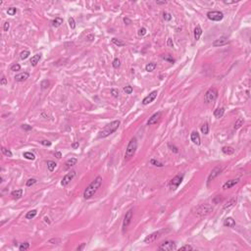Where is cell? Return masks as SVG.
<instances>
[{
	"mask_svg": "<svg viewBox=\"0 0 251 251\" xmlns=\"http://www.w3.org/2000/svg\"><path fill=\"white\" fill-rule=\"evenodd\" d=\"M48 243H51V244H59V243H61V239L58 238V237H54V238H51V239L48 240Z\"/></svg>",
	"mask_w": 251,
	"mask_h": 251,
	"instance_id": "obj_44",
	"label": "cell"
},
{
	"mask_svg": "<svg viewBox=\"0 0 251 251\" xmlns=\"http://www.w3.org/2000/svg\"><path fill=\"white\" fill-rule=\"evenodd\" d=\"M30 77V74L27 73V72H24V73H21V74H18L15 76V80L18 81V82H21V81H24V80H28Z\"/></svg>",
	"mask_w": 251,
	"mask_h": 251,
	"instance_id": "obj_17",
	"label": "cell"
},
{
	"mask_svg": "<svg viewBox=\"0 0 251 251\" xmlns=\"http://www.w3.org/2000/svg\"><path fill=\"white\" fill-rule=\"evenodd\" d=\"M120 66H121V61H120V59L119 58H115L114 61H113V67L115 69H118L120 68Z\"/></svg>",
	"mask_w": 251,
	"mask_h": 251,
	"instance_id": "obj_42",
	"label": "cell"
},
{
	"mask_svg": "<svg viewBox=\"0 0 251 251\" xmlns=\"http://www.w3.org/2000/svg\"><path fill=\"white\" fill-rule=\"evenodd\" d=\"M157 67V65H156V63H153V62H151V63H149L146 65V67H145V70L147 71V72H153L155 69Z\"/></svg>",
	"mask_w": 251,
	"mask_h": 251,
	"instance_id": "obj_30",
	"label": "cell"
},
{
	"mask_svg": "<svg viewBox=\"0 0 251 251\" xmlns=\"http://www.w3.org/2000/svg\"><path fill=\"white\" fill-rule=\"evenodd\" d=\"M243 123H244V120L243 119H237L236 121H235V123H234V126H233V129L234 130H238L241 126H243Z\"/></svg>",
	"mask_w": 251,
	"mask_h": 251,
	"instance_id": "obj_31",
	"label": "cell"
},
{
	"mask_svg": "<svg viewBox=\"0 0 251 251\" xmlns=\"http://www.w3.org/2000/svg\"><path fill=\"white\" fill-rule=\"evenodd\" d=\"M133 215H134V210L131 209L129 210L127 213H126V216L124 218V222H123V231H125L126 228L129 227V225L131 224L132 222V219H133Z\"/></svg>",
	"mask_w": 251,
	"mask_h": 251,
	"instance_id": "obj_9",
	"label": "cell"
},
{
	"mask_svg": "<svg viewBox=\"0 0 251 251\" xmlns=\"http://www.w3.org/2000/svg\"><path fill=\"white\" fill-rule=\"evenodd\" d=\"M163 18L165 21H170L172 19V15L170 13H167V12H164L163 13Z\"/></svg>",
	"mask_w": 251,
	"mask_h": 251,
	"instance_id": "obj_46",
	"label": "cell"
},
{
	"mask_svg": "<svg viewBox=\"0 0 251 251\" xmlns=\"http://www.w3.org/2000/svg\"><path fill=\"white\" fill-rule=\"evenodd\" d=\"M124 91L126 92V94H132L133 91H134V88H133V86L128 85V86L124 87Z\"/></svg>",
	"mask_w": 251,
	"mask_h": 251,
	"instance_id": "obj_45",
	"label": "cell"
},
{
	"mask_svg": "<svg viewBox=\"0 0 251 251\" xmlns=\"http://www.w3.org/2000/svg\"><path fill=\"white\" fill-rule=\"evenodd\" d=\"M190 139H191V141L193 142L194 144H196V145H199V144L201 143L200 136H199V134H198L197 132H192V133H191V135H190Z\"/></svg>",
	"mask_w": 251,
	"mask_h": 251,
	"instance_id": "obj_18",
	"label": "cell"
},
{
	"mask_svg": "<svg viewBox=\"0 0 251 251\" xmlns=\"http://www.w3.org/2000/svg\"><path fill=\"white\" fill-rule=\"evenodd\" d=\"M194 39L195 40H198L202 34V29L200 28V26H196L195 29H194Z\"/></svg>",
	"mask_w": 251,
	"mask_h": 251,
	"instance_id": "obj_23",
	"label": "cell"
},
{
	"mask_svg": "<svg viewBox=\"0 0 251 251\" xmlns=\"http://www.w3.org/2000/svg\"><path fill=\"white\" fill-rule=\"evenodd\" d=\"M55 155H56V157H57L58 159H60V158L62 157V154H61V152H59V151L55 152Z\"/></svg>",
	"mask_w": 251,
	"mask_h": 251,
	"instance_id": "obj_60",
	"label": "cell"
},
{
	"mask_svg": "<svg viewBox=\"0 0 251 251\" xmlns=\"http://www.w3.org/2000/svg\"><path fill=\"white\" fill-rule=\"evenodd\" d=\"M68 22H69V26H70V28H71L72 30L76 29V22H75L74 18L70 17V18H69V20H68Z\"/></svg>",
	"mask_w": 251,
	"mask_h": 251,
	"instance_id": "obj_38",
	"label": "cell"
},
{
	"mask_svg": "<svg viewBox=\"0 0 251 251\" xmlns=\"http://www.w3.org/2000/svg\"><path fill=\"white\" fill-rule=\"evenodd\" d=\"M224 113H225V109L224 108H218L214 111V116L216 118H222L224 116Z\"/></svg>",
	"mask_w": 251,
	"mask_h": 251,
	"instance_id": "obj_25",
	"label": "cell"
},
{
	"mask_svg": "<svg viewBox=\"0 0 251 251\" xmlns=\"http://www.w3.org/2000/svg\"><path fill=\"white\" fill-rule=\"evenodd\" d=\"M75 177H76V171L70 172V173H68L67 175L64 176V178H63V180H62V182H61V184H62L63 186H67L69 183L73 181V179H74Z\"/></svg>",
	"mask_w": 251,
	"mask_h": 251,
	"instance_id": "obj_11",
	"label": "cell"
},
{
	"mask_svg": "<svg viewBox=\"0 0 251 251\" xmlns=\"http://www.w3.org/2000/svg\"><path fill=\"white\" fill-rule=\"evenodd\" d=\"M36 182H37V181H36L35 179H30V180L27 182V186H32V185H34Z\"/></svg>",
	"mask_w": 251,
	"mask_h": 251,
	"instance_id": "obj_49",
	"label": "cell"
},
{
	"mask_svg": "<svg viewBox=\"0 0 251 251\" xmlns=\"http://www.w3.org/2000/svg\"><path fill=\"white\" fill-rule=\"evenodd\" d=\"M157 94H158L157 90H154V91L150 92L148 95H147L146 97H144V99L142 100V104H143V105H148L149 103L153 102V101L155 100V98L157 97Z\"/></svg>",
	"mask_w": 251,
	"mask_h": 251,
	"instance_id": "obj_13",
	"label": "cell"
},
{
	"mask_svg": "<svg viewBox=\"0 0 251 251\" xmlns=\"http://www.w3.org/2000/svg\"><path fill=\"white\" fill-rule=\"evenodd\" d=\"M159 250H164V251H173L177 249V245L175 241H171V240H167L164 241L158 246Z\"/></svg>",
	"mask_w": 251,
	"mask_h": 251,
	"instance_id": "obj_6",
	"label": "cell"
},
{
	"mask_svg": "<svg viewBox=\"0 0 251 251\" xmlns=\"http://www.w3.org/2000/svg\"><path fill=\"white\" fill-rule=\"evenodd\" d=\"M121 125V122L119 120H116V121H113L111 122L110 124L106 125L102 130L98 133V136H97V138H105V137H109L110 135L114 134L115 132L119 129V127Z\"/></svg>",
	"mask_w": 251,
	"mask_h": 251,
	"instance_id": "obj_2",
	"label": "cell"
},
{
	"mask_svg": "<svg viewBox=\"0 0 251 251\" xmlns=\"http://www.w3.org/2000/svg\"><path fill=\"white\" fill-rule=\"evenodd\" d=\"M79 146H80V143H79V141H75V142H73V143H72V148H73V149L79 148Z\"/></svg>",
	"mask_w": 251,
	"mask_h": 251,
	"instance_id": "obj_56",
	"label": "cell"
},
{
	"mask_svg": "<svg viewBox=\"0 0 251 251\" xmlns=\"http://www.w3.org/2000/svg\"><path fill=\"white\" fill-rule=\"evenodd\" d=\"M166 3H167L166 1H157V2H156L157 5H163V4H166Z\"/></svg>",
	"mask_w": 251,
	"mask_h": 251,
	"instance_id": "obj_62",
	"label": "cell"
},
{
	"mask_svg": "<svg viewBox=\"0 0 251 251\" xmlns=\"http://www.w3.org/2000/svg\"><path fill=\"white\" fill-rule=\"evenodd\" d=\"M201 133L204 134V135H208V133H209V126H208V124H204V125L201 127Z\"/></svg>",
	"mask_w": 251,
	"mask_h": 251,
	"instance_id": "obj_40",
	"label": "cell"
},
{
	"mask_svg": "<svg viewBox=\"0 0 251 251\" xmlns=\"http://www.w3.org/2000/svg\"><path fill=\"white\" fill-rule=\"evenodd\" d=\"M183 180V175H177L175 178H173L171 182H170V186L172 189H176L177 187H179V185L182 183Z\"/></svg>",
	"mask_w": 251,
	"mask_h": 251,
	"instance_id": "obj_10",
	"label": "cell"
},
{
	"mask_svg": "<svg viewBox=\"0 0 251 251\" xmlns=\"http://www.w3.org/2000/svg\"><path fill=\"white\" fill-rule=\"evenodd\" d=\"M168 146H169V148L171 149L174 153H178V152H179V149H178V147H176L175 145H172L171 143H169V144H168Z\"/></svg>",
	"mask_w": 251,
	"mask_h": 251,
	"instance_id": "obj_52",
	"label": "cell"
},
{
	"mask_svg": "<svg viewBox=\"0 0 251 251\" xmlns=\"http://www.w3.org/2000/svg\"><path fill=\"white\" fill-rule=\"evenodd\" d=\"M49 85H50V82H49V80H43L41 82H40V87H41V89H46Z\"/></svg>",
	"mask_w": 251,
	"mask_h": 251,
	"instance_id": "obj_37",
	"label": "cell"
},
{
	"mask_svg": "<svg viewBox=\"0 0 251 251\" xmlns=\"http://www.w3.org/2000/svg\"><path fill=\"white\" fill-rule=\"evenodd\" d=\"M218 97V90L215 87H211L206 91L205 95H204V101L207 104L214 102Z\"/></svg>",
	"mask_w": 251,
	"mask_h": 251,
	"instance_id": "obj_5",
	"label": "cell"
},
{
	"mask_svg": "<svg viewBox=\"0 0 251 251\" xmlns=\"http://www.w3.org/2000/svg\"><path fill=\"white\" fill-rule=\"evenodd\" d=\"M238 182H239V180H238V179L229 180V181H228L227 183L223 185V189H228V188H231L233 185H235L236 183H238Z\"/></svg>",
	"mask_w": 251,
	"mask_h": 251,
	"instance_id": "obj_19",
	"label": "cell"
},
{
	"mask_svg": "<svg viewBox=\"0 0 251 251\" xmlns=\"http://www.w3.org/2000/svg\"><path fill=\"white\" fill-rule=\"evenodd\" d=\"M77 162H78L77 158H71V159H69L68 161L65 163V168H64V170H65V171H68L69 169H71L74 165L77 164Z\"/></svg>",
	"mask_w": 251,
	"mask_h": 251,
	"instance_id": "obj_20",
	"label": "cell"
},
{
	"mask_svg": "<svg viewBox=\"0 0 251 251\" xmlns=\"http://www.w3.org/2000/svg\"><path fill=\"white\" fill-rule=\"evenodd\" d=\"M167 45L169 47H174V43H173V39L172 38H168L167 40Z\"/></svg>",
	"mask_w": 251,
	"mask_h": 251,
	"instance_id": "obj_58",
	"label": "cell"
},
{
	"mask_svg": "<svg viewBox=\"0 0 251 251\" xmlns=\"http://www.w3.org/2000/svg\"><path fill=\"white\" fill-rule=\"evenodd\" d=\"M22 129H23L24 131H26V132H29V131H32V130H33V127L25 124V125H22Z\"/></svg>",
	"mask_w": 251,
	"mask_h": 251,
	"instance_id": "obj_53",
	"label": "cell"
},
{
	"mask_svg": "<svg viewBox=\"0 0 251 251\" xmlns=\"http://www.w3.org/2000/svg\"><path fill=\"white\" fill-rule=\"evenodd\" d=\"M1 151H2V153H3L5 156H7V157H12V156H13L11 151H10L9 149L5 148V147H1Z\"/></svg>",
	"mask_w": 251,
	"mask_h": 251,
	"instance_id": "obj_36",
	"label": "cell"
},
{
	"mask_svg": "<svg viewBox=\"0 0 251 251\" xmlns=\"http://www.w3.org/2000/svg\"><path fill=\"white\" fill-rule=\"evenodd\" d=\"M101 185H102V178L100 176H98L84 189V191H83V198L84 199H90L92 196L97 192V190L100 188Z\"/></svg>",
	"mask_w": 251,
	"mask_h": 251,
	"instance_id": "obj_1",
	"label": "cell"
},
{
	"mask_svg": "<svg viewBox=\"0 0 251 251\" xmlns=\"http://www.w3.org/2000/svg\"><path fill=\"white\" fill-rule=\"evenodd\" d=\"M62 24H63V19L62 18H55V20L52 21V26L55 27V28L60 27Z\"/></svg>",
	"mask_w": 251,
	"mask_h": 251,
	"instance_id": "obj_29",
	"label": "cell"
},
{
	"mask_svg": "<svg viewBox=\"0 0 251 251\" xmlns=\"http://www.w3.org/2000/svg\"><path fill=\"white\" fill-rule=\"evenodd\" d=\"M163 59H164L165 61H168V62H170V63H174V62H175V59L172 57V55H170V54H167V55H163Z\"/></svg>",
	"mask_w": 251,
	"mask_h": 251,
	"instance_id": "obj_41",
	"label": "cell"
},
{
	"mask_svg": "<svg viewBox=\"0 0 251 251\" xmlns=\"http://www.w3.org/2000/svg\"><path fill=\"white\" fill-rule=\"evenodd\" d=\"M11 195L14 197V198H16V199H18V198H21L22 196H23V189H17V190H13L11 192Z\"/></svg>",
	"mask_w": 251,
	"mask_h": 251,
	"instance_id": "obj_24",
	"label": "cell"
},
{
	"mask_svg": "<svg viewBox=\"0 0 251 251\" xmlns=\"http://www.w3.org/2000/svg\"><path fill=\"white\" fill-rule=\"evenodd\" d=\"M161 115H162V112H157V113H155V114H153L150 118H149V120L147 121V125L148 126H152V125H155L158 121H159V119L161 118Z\"/></svg>",
	"mask_w": 251,
	"mask_h": 251,
	"instance_id": "obj_14",
	"label": "cell"
},
{
	"mask_svg": "<svg viewBox=\"0 0 251 251\" xmlns=\"http://www.w3.org/2000/svg\"><path fill=\"white\" fill-rule=\"evenodd\" d=\"M207 18L214 22H220L224 18V14L220 11H210L207 13Z\"/></svg>",
	"mask_w": 251,
	"mask_h": 251,
	"instance_id": "obj_7",
	"label": "cell"
},
{
	"mask_svg": "<svg viewBox=\"0 0 251 251\" xmlns=\"http://www.w3.org/2000/svg\"><path fill=\"white\" fill-rule=\"evenodd\" d=\"M40 59H41V54H40V53H37V54L34 55V56L32 57V59H31V64H32V66L35 67V66L39 63Z\"/></svg>",
	"mask_w": 251,
	"mask_h": 251,
	"instance_id": "obj_22",
	"label": "cell"
},
{
	"mask_svg": "<svg viewBox=\"0 0 251 251\" xmlns=\"http://www.w3.org/2000/svg\"><path fill=\"white\" fill-rule=\"evenodd\" d=\"M84 246H85V243H81L80 246H78V247H77V250H79V251L82 250V249L84 248Z\"/></svg>",
	"mask_w": 251,
	"mask_h": 251,
	"instance_id": "obj_59",
	"label": "cell"
},
{
	"mask_svg": "<svg viewBox=\"0 0 251 251\" xmlns=\"http://www.w3.org/2000/svg\"><path fill=\"white\" fill-rule=\"evenodd\" d=\"M21 70V66L19 64H14L11 66V71L13 72H17V71H20Z\"/></svg>",
	"mask_w": 251,
	"mask_h": 251,
	"instance_id": "obj_47",
	"label": "cell"
},
{
	"mask_svg": "<svg viewBox=\"0 0 251 251\" xmlns=\"http://www.w3.org/2000/svg\"><path fill=\"white\" fill-rule=\"evenodd\" d=\"M211 211H212V208H211L210 206L205 205V204L198 205L197 207H195L193 210H192L194 215H196V216H198V217L206 216V215H208Z\"/></svg>",
	"mask_w": 251,
	"mask_h": 251,
	"instance_id": "obj_4",
	"label": "cell"
},
{
	"mask_svg": "<svg viewBox=\"0 0 251 251\" xmlns=\"http://www.w3.org/2000/svg\"><path fill=\"white\" fill-rule=\"evenodd\" d=\"M137 34H138L139 36H143V35H145V34H146V29H145V28H141V29L138 31V33H137Z\"/></svg>",
	"mask_w": 251,
	"mask_h": 251,
	"instance_id": "obj_50",
	"label": "cell"
},
{
	"mask_svg": "<svg viewBox=\"0 0 251 251\" xmlns=\"http://www.w3.org/2000/svg\"><path fill=\"white\" fill-rule=\"evenodd\" d=\"M163 232H165V230H158V231H155V232H153V233L147 235V236L144 238V243H152V242L156 241V240L158 239L160 236L162 235Z\"/></svg>",
	"mask_w": 251,
	"mask_h": 251,
	"instance_id": "obj_8",
	"label": "cell"
},
{
	"mask_svg": "<svg viewBox=\"0 0 251 251\" xmlns=\"http://www.w3.org/2000/svg\"><path fill=\"white\" fill-rule=\"evenodd\" d=\"M23 156L28 160H34L35 159V155L32 152H25L23 154Z\"/></svg>",
	"mask_w": 251,
	"mask_h": 251,
	"instance_id": "obj_32",
	"label": "cell"
},
{
	"mask_svg": "<svg viewBox=\"0 0 251 251\" xmlns=\"http://www.w3.org/2000/svg\"><path fill=\"white\" fill-rule=\"evenodd\" d=\"M29 248H30V243H29V242L21 243L20 246H19V250L20 251H26V250H28Z\"/></svg>",
	"mask_w": 251,
	"mask_h": 251,
	"instance_id": "obj_33",
	"label": "cell"
},
{
	"mask_svg": "<svg viewBox=\"0 0 251 251\" xmlns=\"http://www.w3.org/2000/svg\"><path fill=\"white\" fill-rule=\"evenodd\" d=\"M228 38H226V37H222V38H219V39L214 40V41H213V43H212V45L214 46V47H220V46L226 45V44H228Z\"/></svg>",
	"mask_w": 251,
	"mask_h": 251,
	"instance_id": "obj_16",
	"label": "cell"
},
{
	"mask_svg": "<svg viewBox=\"0 0 251 251\" xmlns=\"http://www.w3.org/2000/svg\"><path fill=\"white\" fill-rule=\"evenodd\" d=\"M180 250H193V247L191 245H183L180 248Z\"/></svg>",
	"mask_w": 251,
	"mask_h": 251,
	"instance_id": "obj_48",
	"label": "cell"
},
{
	"mask_svg": "<svg viewBox=\"0 0 251 251\" xmlns=\"http://www.w3.org/2000/svg\"><path fill=\"white\" fill-rule=\"evenodd\" d=\"M137 149V139L136 137H133V138L130 140V142H129L128 146H127V149H126V153H125L126 161L130 160L135 154H136Z\"/></svg>",
	"mask_w": 251,
	"mask_h": 251,
	"instance_id": "obj_3",
	"label": "cell"
},
{
	"mask_svg": "<svg viewBox=\"0 0 251 251\" xmlns=\"http://www.w3.org/2000/svg\"><path fill=\"white\" fill-rule=\"evenodd\" d=\"M9 28H10V24H9V22H6V23L4 24V27H3V30H4V32H8Z\"/></svg>",
	"mask_w": 251,
	"mask_h": 251,
	"instance_id": "obj_55",
	"label": "cell"
},
{
	"mask_svg": "<svg viewBox=\"0 0 251 251\" xmlns=\"http://www.w3.org/2000/svg\"><path fill=\"white\" fill-rule=\"evenodd\" d=\"M236 203V197L235 196H232L231 198H229L228 201L226 202V204H224L223 206V210H229L231 207H233L234 204Z\"/></svg>",
	"mask_w": 251,
	"mask_h": 251,
	"instance_id": "obj_15",
	"label": "cell"
},
{
	"mask_svg": "<svg viewBox=\"0 0 251 251\" xmlns=\"http://www.w3.org/2000/svg\"><path fill=\"white\" fill-rule=\"evenodd\" d=\"M56 166H57V164L54 161H51V160L47 161V168H48V171L49 172L54 171V169L56 168Z\"/></svg>",
	"mask_w": 251,
	"mask_h": 251,
	"instance_id": "obj_26",
	"label": "cell"
},
{
	"mask_svg": "<svg viewBox=\"0 0 251 251\" xmlns=\"http://www.w3.org/2000/svg\"><path fill=\"white\" fill-rule=\"evenodd\" d=\"M0 84L1 85H6L7 84V80L4 76H2V79H1V81H0Z\"/></svg>",
	"mask_w": 251,
	"mask_h": 251,
	"instance_id": "obj_57",
	"label": "cell"
},
{
	"mask_svg": "<svg viewBox=\"0 0 251 251\" xmlns=\"http://www.w3.org/2000/svg\"><path fill=\"white\" fill-rule=\"evenodd\" d=\"M40 144H42L44 146H50L51 145V141H49V140H41Z\"/></svg>",
	"mask_w": 251,
	"mask_h": 251,
	"instance_id": "obj_54",
	"label": "cell"
},
{
	"mask_svg": "<svg viewBox=\"0 0 251 251\" xmlns=\"http://www.w3.org/2000/svg\"><path fill=\"white\" fill-rule=\"evenodd\" d=\"M30 55H31V53H30L29 50H24V51L21 52V54H20V58H21L22 60H26Z\"/></svg>",
	"mask_w": 251,
	"mask_h": 251,
	"instance_id": "obj_35",
	"label": "cell"
},
{
	"mask_svg": "<svg viewBox=\"0 0 251 251\" xmlns=\"http://www.w3.org/2000/svg\"><path fill=\"white\" fill-rule=\"evenodd\" d=\"M112 43H114L115 45H117L118 47H122V46L125 45V42H123L122 40L118 39V38H112Z\"/></svg>",
	"mask_w": 251,
	"mask_h": 251,
	"instance_id": "obj_34",
	"label": "cell"
},
{
	"mask_svg": "<svg viewBox=\"0 0 251 251\" xmlns=\"http://www.w3.org/2000/svg\"><path fill=\"white\" fill-rule=\"evenodd\" d=\"M111 94H112V96L115 97V98H117V97H119V90L118 89H111Z\"/></svg>",
	"mask_w": 251,
	"mask_h": 251,
	"instance_id": "obj_51",
	"label": "cell"
},
{
	"mask_svg": "<svg viewBox=\"0 0 251 251\" xmlns=\"http://www.w3.org/2000/svg\"><path fill=\"white\" fill-rule=\"evenodd\" d=\"M7 13H8V15H10V16H14V15L17 13V8H15V7H10V8H8Z\"/></svg>",
	"mask_w": 251,
	"mask_h": 251,
	"instance_id": "obj_43",
	"label": "cell"
},
{
	"mask_svg": "<svg viewBox=\"0 0 251 251\" xmlns=\"http://www.w3.org/2000/svg\"><path fill=\"white\" fill-rule=\"evenodd\" d=\"M36 214H37V211H36V210H31V211H29V212L26 214V219L32 220V219H34V218L36 216Z\"/></svg>",
	"mask_w": 251,
	"mask_h": 251,
	"instance_id": "obj_27",
	"label": "cell"
},
{
	"mask_svg": "<svg viewBox=\"0 0 251 251\" xmlns=\"http://www.w3.org/2000/svg\"><path fill=\"white\" fill-rule=\"evenodd\" d=\"M221 172H222V168L221 167H216L215 169H213L212 172L210 173V175L208 176V179H207V184L209 185L210 183L215 179V178H217L218 176L221 174Z\"/></svg>",
	"mask_w": 251,
	"mask_h": 251,
	"instance_id": "obj_12",
	"label": "cell"
},
{
	"mask_svg": "<svg viewBox=\"0 0 251 251\" xmlns=\"http://www.w3.org/2000/svg\"><path fill=\"white\" fill-rule=\"evenodd\" d=\"M150 164H151V165H154V166H156V167H163V166H164L163 163H161V162H159V161H157V160H155V159L150 160Z\"/></svg>",
	"mask_w": 251,
	"mask_h": 251,
	"instance_id": "obj_39",
	"label": "cell"
},
{
	"mask_svg": "<svg viewBox=\"0 0 251 251\" xmlns=\"http://www.w3.org/2000/svg\"><path fill=\"white\" fill-rule=\"evenodd\" d=\"M124 22H125L127 25H130V24L132 23V21H131L130 19H128V18H125V19H124Z\"/></svg>",
	"mask_w": 251,
	"mask_h": 251,
	"instance_id": "obj_61",
	"label": "cell"
},
{
	"mask_svg": "<svg viewBox=\"0 0 251 251\" xmlns=\"http://www.w3.org/2000/svg\"><path fill=\"white\" fill-rule=\"evenodd\" d=\"M222 151L227 155H230V154H232L234 152V149L232 147H230V146H225V147L222 148Z\"/></svg>",
	"mask_w": 251,
	"mask_h": 251,
	"instance_id": "obj_28",
	"label": "cell"
},
{
	"mask_svg": "<svg viewBox=\"0 0 251 251\" xmlns=\"http://www.w3.org/2000/svg\"><path fill=\"white\" fill-rule=\"evenodd\" d=\"M44 220H45V222H46V223H48V224H50V221H49V219H48V218H44Z\"/></svg>",
	"mask_w": 251,
	"mask_h": 251,
	"instance_id": "obj_63",
	"label": "cell"
},
{
	"mask_svg": "<svg viewBox=\"0 0 251 251\" xmlns=\"http://www.w3.org/2000/svg\"><path fill=\"white\" fill-rule=\"evenodd\" d=\"M224 226H225V227H228V228H234V227H235V221H234L231 217H228L225 220Z\"/></svg>",
	"mask_w": 251,
	"mask_h": 251,
	"instance_id": "obj_21",
	"label": "cell"
}]
</instances>
